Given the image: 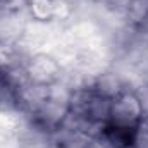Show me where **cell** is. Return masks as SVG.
I'll use <instances>...</instances> for the list:
<instances>
[{"label": "cell", "instance_id": "6da1fadb", "mask_svg": "<svg viewBox=\"0 0 148 148\" xmlns=\"http://www.w3.org/2000/svg\"><path fill=\"white\" fill-rule=\"evenodd\" d=\"M59 66L57 62L48 57V55H36L35 59H31L29 66L26 67V76L28 81L33 84H40V86H50L53 81L59 79Z\"/></svg>", "mask_w": 148, "mask_h": 148}]
</instances>
